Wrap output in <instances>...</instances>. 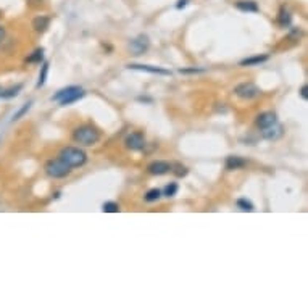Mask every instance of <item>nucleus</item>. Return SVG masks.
Returning <instances> with one entry per match:
<instances>
[{
	"label": "nucleus",
	"mask_w": 308,
	"mask_h": 308,
	"mask_svg": "<svg viewBox=\"0 0 308 308\" xmlns=\"http://www.w3.org/2000/svg\"><path fill=\"white\" fill-rule=\"evenodd\" d=\"M150 46V41H149V37L144 36V34H140L137 36L136 39L131 41L129 44V50L134 54V55H142L144 52H147V49H149Z\"/></svg>",
	"instance_id": "7"
},
{
	"label": "nucleus",
	"mask_w": 308,
	"mask_h": 308,
	"mask_svg": "<svg viewBox=\"0 0 308 308\" xmlns=\"http://www.w3.org/2000/svg\"><path fill=\"white\" fill-rule=\"evenodd\" d=\"M102 211H104V213H118L120 205L115 202H105L104 205H102Z\"/></svg>",
	"instance_id": "21"
},
{
	"label": "nucleus",
	"mask_w": 308,
	"mask_h": 308,
	"mask_svg": "<svg viewBox=\"0 0 308 308\" xmlns=\"http://www.w3.org/2000/svg\"><path fill=\"white\" fill-rule=\"evenodd\" d=\"M3 39H5V29L0 26V44L3 42Z\"/></svg>",
	"instance_id": "29"
},
{
	"label": "nucleus",
	"mask_w": 308,
	"mask_h": 308,
	"mask_svg": "<svg viewBox=\"0 0 308 308\" xmlns=\"http://www.w3.org/2000/svg\"><path fill=\"white\" fill-rule=\"evenodd\" d=\"M247 165V160L242 158V157H236V155H231L226 158V170L229 171H234V170H241L244 166Z\"/></svg>",
	"instance_id": "12"
},
{
	"label": "nucleus",
	"mask_w": 308,
	"mask_h": 308,
	"mask_svg": "<svg viewBox=\"0 0 308 308\" xmlns=\"http://www.w3.org/2000/svg\"><path fill=\"white\" fill-rule=\"evenodd\" d=\"M261 134H263V137L268 139V140H276V139H279L282 136V126L278 124V123H274L271 126L265 127V129L261 131Z\"/></svg>",
	"instance_id": "11"
},
{
	"label": "nucleus",
	"mask_w": 308,
	"mask_h": 308,
	"mask_svg": "<svg viewBox=\"0 0 308 308\" xmlns=\"http://www.w3.org/2000/svg\"><path fill=\"white\" fill-rule=\"evenodd\" d=\"M269 55H255V57H248V59H244L241 62V66H255V65H261V63L268 62Z\"/></svg>",
	"instance_id": "15"
},
{
	"label": "nucleus",
	"mask_w": 308,
	"mask_h": 308,
	"mask_svg": "<svg viewBox=\"0 0 308 308\" xmlns=\"http://www.w3.org/2000/svg\"><path fill=\"white\" fill-rule=\"evenodd\" d=\"M187 2H189V0H178V5H176V8H178V10L184 8L185 5H187Z\"/></svg>",
	"instance_id": "28"
},
{
	"label": "nucleus",
	"mask_w": 308,
	"mask_h": 308,
	"mask_svg": "<svg viewBox=\"0 0 308 308\" xmlns=\"http://www.w3.org/2000/svg\"><path fill=\"white\" fill-rule=\"evenodd\" d=\"M21 89H23V84H16L10 89H2V91H0V99H15L16 95L20 94Z\"/></svg>",
	"instance_id": "16"
},
{
	"label": "nucleus",
	"mask_w": 308,
	"mask_h": 308,
	"mask_svg": "<svg viewBox=\"0 0 308 308\" xmlns=\"http://www.w3.org/2000/svg\"><path fill=\"white\" fill-rule=\"evenodd\" d=\"M236 8L241 10V11H246V13H256L260 8L256 2L253 0H239V2H236Z\"/></svg>",
	"instance_id": "13"
},
{
	"label": "nucleus",
	"mask_w": 308,
	"mask_h": 308,
	"mask_svg": "<svg viewBox=\"0 0 308 308\" xmlns=\"http://www.w3.org/2000/svg\"><path fill=\"white\" fill-rule=\"evenodd\" d=\"M147 170H149V173L153 176H163L166 173L171 171V163L163 162V160H157V162L150 163Z\"/></svg>",
	"instance_id": "8"
},
{
	"label": "nucleus",
	"mask_w": 308,
	"mask_h": 308,
	"mask_svg": "<svg viewBox=\"0 0 308 308\" xmlns=\"http://www.w3.org/2000/svg\"><path fill=\"white\" fill-rule=\"evenodd\" d=\"M73 139H74V142H78L79 145L91 147L100 140V132L91 124H82L73 131Z\"/></svg>",
	"instance_id": "1"
},
{
	"label": "nucleus",
	"mask_w": 308,
	"mask_h": 308,
	"mask_svg": "<svg viewBox=\"0 0 308 308\" xmlns=\"http://www.w3.org/2000/svg\"><path fill=\"white\" fill-rule=\"evenodd\" d=\"M308 87L307 86H302V89H300V95H302V99H304V100H307L308 99Z\"/></svg>",
	"instance_id": "27"
},
{
	"label": "nucleus",
	"mask_w": 308,
	"mask_h": 308,
	"mask_svg": "<svg viewBox=\"0 0 308 308\" xmlns=\"http://www.w3.org/2000/svg\"><path fill=\"white\" fill-rule=\"evenodd\" d=\"M237 207H239L242 211H253L255 210L253 203L247 200V198H239V200H237Z\"/></svg>",
	"instance_id": "23"
},
{
	"label": "nucleus",
	"mask_w": 308,
	"mask_h": 308,
	"mask_svg": "<svg viewBox=\"0 0 308 308\" xmlns=\"http://www.w3.org/2000/svg\"><path fill=\"white\" fill-rule=\"evenodd\" d=\"M234 94L242 100H253L261 94V91L253 82H241V84H237L234 87Z\"/></svg>",
	"instance_id": "5"
},
{
	"label": "nucleus",
	"mask_w": 308,
	"mask_h": 308,
	"mask_svg": "<svg viewBox=\"0 0 308 308\" xmlns=\"http://www.w3.org/2000/svg\"><path fill=\"white\" fill-rule=\"evenodd\" d=\"M127 68L129 69H139V71H145V73H152V74H163V76L171 74V71H168V69L152 66V65H136V63H131V65H127Z\"/></svg>",
	"instance_id": "10"
},
{
	"label": "nucleus",
	"mask_w": 308,
	"mask_h": 308,
	"mask_svg": "<svg viewBox=\"0 0 308 308\" xmlns=\"http://www.w3.org/2000/svg\"><path fill=\"white\" fill-rule=\"evenodd\" d=\"M59 158L63 160L69 168H79V166H82L87 162V153L78 149V147H65L60 152Z\"/></svg>",
	"instance_id": "2"
},
{
	"label": "nucleus",
	"mask_w": 308,
	"mask_h": 308,
	"mask_svg": "<svg viewBox=\"0 0 308 308\" xmlns=\"http://www.w3.org/2000/svg\"><path fill=\"white\" fill-rule=\"evenodd\" d=\"M278 23L281 24L282 28L289 26V24H291V13H289L287 10L281 8V11H279V16H278Z\"/></svg>",
	"instance_id": "18"
},
{
	"label": "nucleus",
	"mask_w": 308,
	"mask_h": 308,
	"mask_svg": "<svg viewBox=\"0 0 308 308\" xmlns=\"http://www.w3.org/2000/svg\"><path fill=\"white\" fill-rule=\"evenodd\" d=\"M31 105H33V102H28V104H24L21 108H20V110H18L15 115H13V118H11V121H13V123H15V121H18V120H21L23 117H24V115H26L28 112H29V108H31Z\"/></svg>",
	"instance_id": "20"
},
{
	"label": "nucleus",
	"mask_w": 308,
	"mask_h": 308,
	"mask_svg": "<svg viewBox=\"0 0 308 308\" xmlns=\"http://www.w3.org/2000/svg\"><path fill=\"white\" fill-rule=\"evenodd\" d=\"M42 59H44V49H37V50H34V52H33V55L28 57L26 62L28 63H41Z\"/></svg>",
	"instance_id": "22"
},
{
	"label": "nucleus",
	"mask_w": 308,
	"mask_h": 308,
	"mask_svg": "<svg viewBox=\"0 0 308 308\" xmlns=\"http://www.w3.org/2000/svg\"><path fill=\"white\" fill-rule=\"evenodd\" d=\"M0 91H2V87H0Z\"/></svg>",
	"instance_id": "30"
},
{
	"label": "nucleus",
	"mask_w": 308,
	"mask_h": 308,
	"mask_svg": "<svg viewBox=\"0 0 308 308\" xmlns=\"http://www.w3.org/2000/svg\"><path fill=\"white\" fill-rule=\"evenodd\" d=\"M274 123H278V118H276L274 112H263L256 117V126H258L260 129H265V127L271 126Z\"/></svg>",
	"instance_id": "9"
},
{
	"label": "nucleus",
	"mask_w": 308,
	"mask_h": 308,
	"mask_svg": "<svg viewBox=\"0 0 308 308\" xmlns=\"http://www.w3.org/2000/svg\"><path fill=\"white\" fill-rule=\"evenodd\" d=\"M86 95L84 89L79 87V86H68V87H63L60 89L59 92H57L52 100L55 102H60L62 105H71L74 102H78L79 99H82Z\"/></svg>",
	"instance_id": "3"
},
{
	"label": "nucleus",
	"mask_w": 308,
	"mask_h": 308,
	"mask_svg": "<svg viewBox=\"0 0 308 308\" xmlns=\"http://www.w3.org/2000/svg\"><path fill=\"white\" fill-rule=\"evenodd\" d=\"M124 144L129 150H134V152H139V150H144V147L147 145L145 144V136L144 132H131L127 134L126 139H124Z\"/></svg>",
	"instance_id": "6"
},
{
	"label": "nucleus",
	"mask_w": 308,
	"mask_h": 308,
	"mask_svg": "<svg viewBox=\"0 0 308 308\" xmlns=\"http://www.w3.org/2000/svg\"><path fill=\"white\" fill-rule=\"evenodd\" d=\"M47 73H49V62H44L42 63V68H41V73H39V81H37V87H42L44 84H46Z\"/></svg>",
	"instance_id": "19"
},
{
	"label": "nucleus",
	"mask_w": 308,
	"mask_h": 308,
	"mask_svg": "<svg viewBox=\"0 0 308 308\" xmlns=\"http://www.w3.org/2000/svg\"><path fill=\"white\" fill-rule=\"evenodd\" d=\"M205 69L200 68H190V69H181V73H203Z\"/></svg>",
	"instance_id": "26"
},
{
	"label": "nucleus",
	"mask_w": 308,
	"mask_h": 308,
	"mask_svg": "<svg viewBox=\"0 0 308 308\" xmlns=\"http://www.w3.org/2000/svg\"><path fill=\"white\" fill-rule=\"evenodd\" d=\"M176 192H178V184L176 183H170L163 189V195L165 197H173V195H176Z\"/></svg>",
	"instance_id": "25"
},
{
	"label": "nucleus",
	"mask_w": 308,
	"mask_h": 308,
	"mask_svg": "<svg viewBox=\"0 0 308 308\" xmlns=\"http://www.w3.org/2000/svg\"><path fill=\"white\" fill-rule=\"evenodd\" d=\"M171 171L175 173V175H176L178 178H184V176H187V173H189L187 166H184V165H181V163H175V165H171Z\"/></svg>",
	"instance_id": "17"
},
{
	"label": "nucleus",
	"mask_w": 308,
	"mask_h": 308,
	"mask_svg": "<svg viewBox=\"0 0 308 308\" xmlns=\"http://www.w3.org/2000/svg\"><path fill=\"white\" fill-rule=\"evenodd\" d=\"M44 170H46L47 176L54 178V179H60V178H65L68 176L69 173H71V168L63 162L60 158H54V160H49L44 166Z\"/></svg>",
	"instance_id": "4"
},
{
	"label": "nucleus",
	"mask_w": 308,
	"mask_h": 308,
	"mask_svg": "<svg viewBox=\"0 0 308 308\" xmlns=\"http://www.w3.org/2000/svg\"><path fill=\"white\" fill-rule=\"evenodd\" d=\"M160 197H162V190L160 189H150L145 194L144 198H145V202H155V200H158Z\"/></svg>",
	"instance_id": "24"
},
{
	"label": "nucleus",
	"mask_w": 308,
	"mask_h": 308,
	"mask_svg": "<svg viewBox=\"0 0 308 308\" xmlns=\"http://www.w3.org/2000/svg\"><path fill=\"white\" fill-rule=\"evenodd\" d=\"M49 24H50V18L47 16H37L34 18V21H33V28L36 33H46L47 28H49Z\"/></svg>",
	"instance_id": "14"
}]
</instances>
